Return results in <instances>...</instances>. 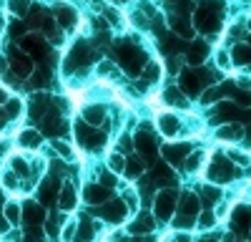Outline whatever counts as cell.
Instances as JSON below:
<instances>
[{
  "mask_svg": "<svg viewBox=\"0 0 251 242\" xmlns=\"http://www.w3.org/2000/svg\"><path fill=\"white\" fill-rule=\"evenodd\" d=\"M206 43H201V40H196V43H191V48H188V63L191 66H199L201 60H203V56H206Z\"/></svg>",
  "mask_w": 251,
  "mask_h": 242,
  "instance_id": "603a6c76",
  "label": "cell"
},
{
  "mask_svg": "<svg viewBox=\"0 0 251 242\" xmlns=\"http://www.w3.org/2000/svg\"><path fill=\"white\" fill-rule=\"evenodd\" d=\"M201 242H206V240H201Z\"/></svg>",
  "mask_w": 251,
  "mask_h": 242,
  "instance_id": "b9f144b4",
  "label": "cell"
},
{
  "mask_svg": "<svg viewBox=\"0 0 251 242\" xmlns=\"http://www.w3.org/2000/svg\"><path fill=\"white\" fill-rule=\"evenodd\" d=\"M216 60H219V66H221V68H226V66H228V56H226L224 51H219V53H216Z\"/></svg>",
  "mask_w": 251,
  "mask_h": 242,
  "instance_id": "f35d334b",
  "label": "cell"
},
{
  "mask_svg": "<svg viewBox=\"0 0 251 242\" xmlns=\"http://www.w3.org/2000/svg\"><path fill=\"white\" fill-rule=\"evenodd\" d=\"M98 214L106 222H111V225H118V222H123L126 214H128V207H126L123 199H108L106 205L98 210Z\"/></svg>",
  "mask_w": 251,
  "mask_h": 242,
  "instance_id": "277c9868",
  "label": "cell"
},
{
  "mask_svg": "<svg viewBox=\"0 0 251 242\" xmlns=\"http://www.w3.org/2000/svg\"><path fill=\"white\" fill-rule=\"evenodd\" d=\"M23 219L28 222L30 227H40V225H46V210L40 202H25L23 205Z\"/></svg>",
  "mask_w": 251,
  "mask_h": 242,
  "instance_id": "9c48e42d",
  "label": "cell"
},
{
  "mask_svg": "<svg viewBox=\"0 0 251 242\" xmlns=\"http://www.w3.org/2000/svg\"><path fill=\"white\" fill-rule=\"evenodd\" d=\"M58 207H60V212H71L75 207V187L68 184V182H63V187H60Z\"/></svg>",
  "mask_w": 251,
  "mask_h": 242,
  "instance_id": "4fadbf2b",
  "label": "cell"
},
{
  "mask_svg": "<svg viewBox=\"0 0 251 242\" xmlns=\"http://www.w3.org/2000/svg\"><path fill=\"white\" fill-rule=\"evenodd\" d=\"M108 194H111V189L103 187L100 182H91V184L83 187V202H88V205L103 207V205L108 202Z\"/></svg>",
  "mask_w": 251,
  "mask_h": 242,
  "instance_id": "ba28073f",
  "label": "cell"
},
{
  "mask_svg": "<svg viewBox=\"0 0 251 242\" xmlns=\"http://www.w3.org/2000/svg\"><path fill=\"white\" fill-rule=\"evenodd\" d=\"M176 207H178V205H176V192H174V189H161V192L156 194L153 217H156L158 222H169Z\"/></svg>",
  "mask_w": 251,
  "mask_h": 242,
  "instance_id": "7a4b0ae2",
  "label": "cell"
},
{
  "mask_svg": "<svg viewBox=\"0 0 251 242\" xmlns=\"http://www.w3.org/2000/svg\"><path fill=\"white\" fill-rule=\"evenodd\" d=\"M53 149L58 151V154H63V159L66 161H73V149L66 144V141H60V139H53Z\"/></svg>",
  "mask_w": 251,
  "mask_h": 242,
  "instance_id": "4dcf8cb0",
  "label": "cell"
},
{
  "mask_svg": "<svg viewBox=\"0 0 251 242\" xmlns=\"http://www.w3.org/2000/svg\"><path fill=\"white\" fill-rule=\"evenodd\" d=\"M216 136H219V141H236L241 136V129L239 126H221L216 131Z\"/></svg>",
  "mask_w": 251,
  "mask_h": 242,
  "instance_id": "484cf974",
  "label": "cell"
},
{
  "mask_svg": "<svg viewBox=\"0 0 251 242\" xmlns=\"http://www.w3.org/2000/svg\"><path fill=\"white\" fill-rule=\"evenodd\" d=\"M48 84V71L46 68H38L33 73V86H46Z\"/></svg>",
  "mask_w": 251,
  "mask_h": 242,
  "instance_id": "d590c367",
  "label": "cell"
},
{
  "mask_svg": "<svg viewBox=\"0 0 251 242\" xmlns=\"http://www.w3.org/2000/svg\"><path fill=\"white\" fill-rule=\"evenodd\" d=\"M136 149H138L141 159H146V161H153V159L158 156V151H161L158 141H156L151 134H143V131L136 134Z\"/></svg>",
  "mask_w": 251,
  "mask_h": 242,
  "instance_id": "52a82bcc",
  "label": "cell"
},
{
  "mask_svg": "<svg viewBox=\"0 0 251 242\" xmlns=\"http://www.w3.org/2000/svg\"><path fill=\"white\" fill-rule=\"evenodd\" d=\"M10 230H13V225H10V222H8L3 214H0V235H8Z\"/></svg>",
  "mask_w": 251,
  "mask_h": 242,
  "instance_id": "74e56055",
  "label": "cell"
},
{
  "mask_svg": "<svg viewBox=\"0 0 251 242\" xmlns=\"http://www.w3.org/2000/svg\"><path fill=\"white\" fill-rule=\"evenodd\" d=\"M10 169H13L20 179H28V177H30V164H28V159H23V156H13V159H10Z\"/></svg>",
  "mask_w": 251,
  "mask_h": 242,
  "instance_id": "cb8c5ba5",
  "label": "cell"
},
{
  "mask_svg": "<svg viewBox=\"0 0 251 242\" xmlns=\"http://www.w3.org/2000/svg\"><path fill=\"white\" fill-rule=\"evenodd\" d=\"M214 225H216V212H211V210H203L196 217V227H201V230H208V227H214Z\"/></svg>",
  "mask_w": 251,
  "mask_h": 242,
  "instance_id": "d4e9b609",
  "label": "cell"
},
{
  "mask_svg": "<svg viewBox=\"0 0 251 242\" xmlns=\"http://www.w3.org/2000/svg\"><path fill=\"white\" fill-rule=\"evenodd\" d=\"M163 156H166V164L169 167H183L188 154H191V149H188V144H181V141H171V144H163Z\"/></svg>",
  "mask_w": 251,
  "mask_h": 242,
  "instance_id": "3957f363",
  "label": "cell"
},
{
  "mask_svg": "<svg viewBox=\"0 0 251 242\" xmlns=\"http://www.w3.org/2000/svg\"><path fill=\"white\" fill-rule=\"evenodd\" d=\"M231 179H234V172L228 169V159L226 156L211 159V164H208V182L221 184V182H231Z\"/></svg>",
  "mask_w": 251,
  "mask_h": 242,
  "instance_id": "8992f818",
  "label": "cell"
},
{
  "mask_svg": "<svg viewBox=\"0 0 251 242\" xmlns=\"http://www.w3.org/2000/svg\"><path fill=\"white\" fill-rule=\"evenodd\" d=\"M10 63H13V68H15L20 76H28V73L33 71L30 58H28L23 51H18V48H13V51H10Z\"/></svg>",
  "mask_w": 251,
  "mask_h": 242,
  "instance_id": "9a60e30c",
  "label": "cell"
},
{
  "mask_svg": "<svg viewBox=\"0 0 251 242\" xmlns=\"http://www.w3.org/2000/svg\"><path fill=\"white\" fill-rule=\"evenodd\" d=\"M153 227H156V222H153V214H149V212H141L131 225H128V230L131 232H141V235H149V232H153Z\"/></svg>",
  "mask_w": 251,
  "mask_h": 242,
  "instance_id": "7c38bea8",
  "label": "cell"
},
{
  "mask_svg": "<svg viewBox=\"0 0 251 242\" xmlns=\"http://www.w3.org/2000/svg\"><path fill=\"white\" fill-rule=\"evenodd\" d=\"M55 10H58V23L66 26V28H71L73 20H75V10L68 8L66 3H55Z\"/></svg>",
  "mask_w": 251,
  "mask_h": 242,
  "instance_id": "44dd1931",
  "label": "cell"
},
{
  "mask_svg": "<svg viewBox=\"0 0 251 242\" xmlns=\"http://www.w3.org/2000/svg\"><path fill=\"white\" fill-rule=\"evenodd\" d=\"M75 136H78V144L83 149H91V151H98L106 147V134L98 131L96 126H88L86 121H78L75 126Z\"/></svg>",
  "mask_w": 251,
  "mask_h": 242,
  "instance_id": "6da1fadb",
  "label": "cell"
},
{
  "mask_svg": "<svg viewBox=\"0 0 251 242\" xmlns=\"http://www.w3.org/2000/svg\"><path fill=\"white\" fill-rule=\"evenodd\" d=\"M206 84H208V73H201L199 68H188L181 73V89L188 93H201Z\"/></svg>",
  "mask_w": 251,
  "mask_h": 242,
  "instance_id": "5b68a950",
  "label": "cell"
},
{
  "mask_svg": "<svg viewBox=\"0 0 251 242\" xmlns=\"http://www.w3.org/2000/svg\"><path fill=\"white\" fill-rule=\"evenodd\" d=\"M158 131L166 139H174L181 134V119H176L174 114H161L158 116Z\"/></svg>",
  "mask_w": 251,
  "mask_h": 242,
  "instance_id": "30bf717a",
  "label": "cell"
},
{
  "mask_svg": "<svg viewBox=\"0 0 251 242\" xmlns=\"http://www.w3.org/2000/svg\"><path fill=\"white\" fill-rule=\"evenodd\" d=\"M5 111H8V119H18L20 111H23V104H20L18 98H10L8 104H5Z\"/></svg>",
  "mask_w": 251,
  "mask_h": 242,
  "instance_id": "d6a6232c",
  "label": "cell"
},
{
  "mask_svg": "<svg viewBox=\"0 0 251 242\" xmlns=\"http://www.w3.org/2000/svg\"><path fill=\"white\" fill-rule=\"evenodd\" d=\"M106 167H108V172L121 174V172H126V167H128V156H126L123 151H113V154H108Z\"/></svg>",
  "mask_w": 251,
  "mask_h": 242,
  "instance_id": "d6986e66",
  "label": "cell"
},
{
  "mask_svg": "<svg viewBox=\"0 0 251 242\" xmlns=\"http://www.w3.org/2000/svg\"><path fill=\"white\" fill-rule=\"evenodd\" d=\"M234 63H251V48H249V46H236V51H234Z\"/></svg>",
  "mask_w": 251,
  "mask_h": 242,
  "instance_id": "1f68e13d",
  "label": "cell"
},
{
  "mask_svg": "<svg viewBox=\"0 0 251 242\" xmlns=\"http://www.w3.org/2000/svg\"><path fill=\"white\" fill-rule=\"evenodd\" d=\"M0 71H8V60L3 56H0Z\"/></svg>",
  "mask_w": 251,
  "mask_h": 242,
  "instance_id": "60d3db41",
  "label": "cell"
},
{
  "mask_svg": "<svg viewBox=\"0 0 251 242\" xmlns=\"http://www.w3.org/2000/svg\"><path fill=\"white\" fill-rule=\"evenodd\" d=\"M28 8H30V0H10V10L15 15H25Z\"/></svg>",
  "mask_w": 251,
  "mask_h": 242,
  "instance_id": "836d02e7",
  "label": "cell"
},
{
  "mask_svg": "<svg viewBox=\"0 0 251 242\" xmlns=\"http://www.w3.org/2000/svg\"><path fill=\"white\" fill-rule=\"evenodd\" d=\"M83 119H86V124L88 126H100L103 121H106V111H103L100 106H88L86 111H83Z\"/></svg>",
  "mask_w": 251,
  "mask_h": 242,
  "instance_id": "ffe728a7",
  "label": "cell"
},
{
  "mask_svg": "<svg viewBox=\"0 0 251 242\" xmlns=\"http://www.w3.org/2000/svg\"><path fill=\"white\" fill-rule=\"evenodd\" d=\"M18 144L23 149H40L43 136H40V131H35V129H23L18 134Z\"/></svg>",
  "mask_w": 251,
  "mask_h": 242,
  "instance_id": "5bb4252c",
  "label": "cell"
},
{
  "mask_svg": "<svg viewBox=\"0 0 251 242\" xmlns=\"http://www.w3.org/2000/svg\"><path fill=\"white\" fill-rule=\"evenodd\" d=\"M219 93H221L219 89H208V91H203L201 101H203V104H211V101H216V96H219Z\"/></svg>",
  "mask_w": 251,
  "mask_h": 242,
  "instance_id": "8d00e7d4",
  "label": "cell"
},
{
  "mask_svg": "<svg viewBox=\"0 0 251 242\" xmlns=\"http://www.w3.org/2000/svg\"><path fill=\"white\" fill-rule=\"evenodd\" d=\"M8 101H10V98H8V91L0 89V104H8Z\"/></svg>",
  "mask_w": 251,
  "mask_h": 242,
  "instance_id": "ab89813d",
  "label": "cell"
},
{
  "mask_svg": "<svg viewBox=\"0 0 251 242\" xmlns=\"http://www.w3.org/2000/svg\"><path fill=\"white\" fill-rule=\"evenodd\" d=\"M163 98H166V104H169V106H181V109L188 106V101H186V96H183L181 89H169V91L163 93Z\"/></svg>",
  "mask_w": 251,
  "mask_h": 242,
  "instance_id": "7402d4cb",
  "label": "cell"
},
{
  "mask_svg": "<svg viewBox=\"0 0 251 242\" xmlns=\"http://www.w3.org/2000/svg\"><path fill=\"white\" fill-rule=\"evenodd\" d=\"M141 172H143V161H141L138 156H128V167H126V174H128L131 179H136Z\"/></svg>",
  "mask_w": 251,
  "mask_h": 242,
  "instance_id": "f546056e",
  "label": "cell"
},
{
  "mask_svg": "<svg viewBox=\"0 0 251 242\" xmlns=\"http://www.w3.org/2000/svg\"><path fill=\"white\" fill-rule=\"evenodd\" d=\"M203 164H206V151H203V149H196V151L188 154L183 169H186V172H191V174H199Z\"/></svg>",
  "mask_w": 251,
  "mask_h": 242,
  "instance_id": "e0dca14e",
  "label": "cell"
},
{
  "mask_svg": "<svg viewBox=\"0 0 251 242\" xmlns=\"http://www.w3.org/2000/svg\"><path fill=\"white\" fill-rule=\"evenodd\" d=\"M121 199L126 202V207H128V212H136V210H138V194H136V189H133V187L123 189Z\"/></svg>",
  "mask_w": 251,
  "mask_h": 242,
  "instance_id": "4316f807",
  "label": "cell"
},
{
  "mask_svg": "<svg viewBox=\"0 0 251 242\" xmlns=\"http://www.w3.org/2000/svg\"><path fill=\"white\" fill-rule=\"evenodd\" d=\"M178 212L181 214H188V217H199L201 214V199H199V194L183 192V197L178 202Z\"/></svg>",
  "mask_w": 251,
  "mask_h": 242,
  "instance_id": "8fae6325",
  "label": "cell"
},
{
  "mask_svg": "<svg viewBox=\"0 0 251 242\" xmlns=\"http://www.w3.org/2000/svg\"><path fill=\"white\" fill-rule=\"evenodd\" d=\"M23 179H18V174L13 172V169H5V174H3V179H0V187H3L5 192H10V194H18L20 189H23V184H20Z\"/></svg>",
  "mask_w": 251,
  "mask_h": 242,
  "instance_id": "ac0fdd59",
  "label": "cell"
},
{
  "mask_svg": "<svg viewBox=\"0 0 251 242\" xmlns=\"http://www.w3.org/2000/svg\"><path fill=\"white\" fill-rule=\"evenodd\" d=\"M3 217L10 222L13 227H18L20 219H23V207H20V202H15V199L5 202V205H3Z\"/></svg>",
  "mask_w": 251,
  "mask_h": 242,
  "instance_id": "2e32d148",
  "label": "cell"
},
{
  "mask_svg": "<svg viewBox=\"0 0 251 242\" xmlns=\"http://www.w3.org/2000/svg\"><path fill=\"white\" fill-rule=\"evenodd\" d=\"M171 26H174L176 33H183L186 38H191V33H194V28L183 20V15H174V18H171Z\"/></svg>",
  "mask_w": 251,
  "mask_h": 242,
  "instance_id": "83f0119b",
  "label": "cell"
},
{
  "mask_svg": "<svg viewBox=\"0 0 251 242\" xmlns=\"http://www.w3.org/2000/svg\"><path fill=\"white\" fill-rule=\"evenodd\" d=\"M174 227L176 230H191V227H196V217H188V214H176V219H174Z\"/></svg>",
  "mask_w": 251,
  "mask_h": 242,
  "instance_id": "f1b7e54d",
  "label": "cell"
},
{
  "mask_svg": "<svg viewBox=\"0 0 251 242\" xmlns=\"http://www.w3.org/2000/svg\"><path fill=\"white\" fill-rule=\"evenodd\" d=\"M228 156H231V161H234V164H244V167H246L249 161H251V156H249L246 151H234V149H231V151H228Z\"/></svg>",
  "mask_w": 251,
  "mask_h": 242,
  "instance_id": "e575fe53",
  "label": "cell"
}]
</instances>
